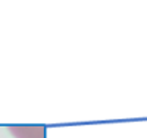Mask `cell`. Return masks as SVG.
I'll return each instance as SVG.
<instances>
[{"label":"cell","mask_w":147,"mask_h":138,"mask_svg":"<svg viewBox=\"0 0 147 138\" xmlns=\"http://www.w3.org/2000/svg\"><path fill=\"white\" fill-rule=\"evenodd\" d=\"M9 132L13 138H46L44 127H10Z\"/></svg>","instance_id":"obj_1"}]
</instances>
